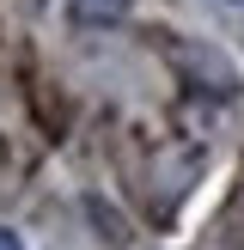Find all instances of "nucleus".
<instances>
[{
  "mask_svg": "<svg viewBox=\"0 0 244 250\" xmlns=\"http://www.w3.org/2000/svg\"><path fill=\"white\" fill-rule=\"evenodd\" d=\"M73 24H116L128 19V0H61Z\"/></svg>",
  "mask_w": 244,
  "mask_h": 250,
  "instance_id": "obj_1",
  "label": "nucleus"
},
{
  "mask_svg": "<svg viewBox=\"0 0 244 250\" xmlns=\"http://www.w3.org/2000/svg\"><path fill=\"white\" fill-rule=\"evenodd\" d=\"M0 250H24V238H19L12 226H0Z\"/></svg>",
  "mask_w": 244,
  "mask_h": 250,
  "instance_id": "obj_2",
  "label": "nucleus"
}]
</instances>
